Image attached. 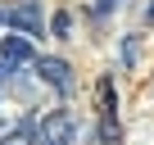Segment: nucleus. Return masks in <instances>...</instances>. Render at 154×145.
<instances>
[{"label":"nucleus","instance_id":"obj_1","mask_svg":"<svg viewBox=\"0 0 154 145\" xmlns=\"http://www.w3.org/2000/svg\"><path fill=\"white\" fill-rule=\"evenodd\" d=\"M72 131H77L72 113L50 109V113H41V118L32 122V145H72Z\"/></svg>","mask_w":154,"mask_h":145},{"label":"nucleus","instance_id":"obj_2","mask_svg":"<svg viewBox=\"0 0 154 145\" xmlns=\"http://www.w3.org/2000/svg\"><path fill=\"white\" fill-rule=\"evenodd\" d=\"M5 23H14V32H23L27 41L45 32V18H41V0H18V5L5 14Z\"/></svg>","mask_w":154,"mask_h":145},{"label":"nucleus","instance_id":"obj_3","mask_svg":"<svg viewBox=\"0 0 154 145\" xmlns=\"http://www.w3.org/2000/svg\"><path fill=\"white\" fill-rule=\"evenodd\" d=\"M36 72H41L45 86H54V91H63V95L72 91V68H68L63 59H50V54H45V59H36Z\"/></svg>","mask_w":154,"mask_h":145},{"label":"nucleus","instance_id":"obj_4","mask_svg":"<svg viewBox=\"0 0 154 145\" xmlns=\"http://www.w3.org/2000/svg\"><path fill=\"white\" fill-rule=\"evenodd\" d=\"M36 54H32V41L18 32V36H5V41H0V63H5V68H18V63H32Z\"/></svg>","mask_w":154,"mask_h":145},{"label":"nucleus","instance_id":"obj_5","mask_svg":"<svg viewBox=\"0 0 154 145\" xmlns=\"http://www.w3.org/2000/svg\"><path fill=\"white\" fill-rule=\"evenodd\" d=\"M0 145H32V140H27V122H23V131H14V136H5Z\"/></svg>","mask_w":154,"mask_h":145},{"label":"nucleus","instance_id":"obj_6","mask_svg":"<svg viewBox=\"0 0 154 145\" xmlns=\"http://www.w3.org/2000/svg\"><path fill=\"white\" fill-rule=\"evenodd\" d=\"M95 5H100V14H104V9H113V5H118V0H95Z\"/></svg>","mask_w":154,"mask_h":145},{"label":"nucleus","instance_id":"obj_7","mask_svg":"<svg viewBox=\"0 0 154 145\" xmlns=\"http://www.w3.org/2000/svg\"><path fill=\"white\" fill-rule=\"evenodd\" d=\"M5 72H9V68H5V63H0V82H5Z\"/></svg>","mask_w":154,"mask_h":145},{"label":"nucleus","instance_id":"obj_8","mask_svg":"<svg viewBox=\"0 0 154 145\" xmlns=\"http://www.w3.org/2000/svg\"><path fill=\"white\" fill-rule=\"evenodd\" d=\"M149 23H154V5H149Z\"/></svg>","mask_w":154,"mask_h":145},{"label":"nucleus","instance_id":"obj_9","mask_svg":"<svg viewBox=\"0 0 154 145\" xmlns=\"http://www.w3.org/2000/svg\"><path fill=\"white\" fill-rule=\"evenodd\" d=\"M0 23H5V14H0Z\"/></svg>","mask_w":154,"mask_h":145}]
</instances>
